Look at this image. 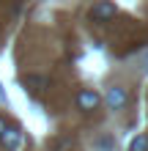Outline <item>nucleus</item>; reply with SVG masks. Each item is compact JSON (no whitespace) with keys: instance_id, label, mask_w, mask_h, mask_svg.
Returning a JSON list of instances; mask_svg holds the SVG:
<instances>
[{"instance_id":"f257e3e1","label":"nucleus","mask_w":148,"mask_h":151,"mask_svg":"<svg viewBox=\"0 0 148 151\" xmlns=\"http://www.w3.org/2000/svg\"><path fill=\"white\" fill-rule=\"evenodd\" d=\"M102 102L107 104L110 110H124L126 104H129V93H126V88L112 85V88H107V93L102 96Z\"/></svg>"},{"instance_id":"f03ea898","label":"nucleus","mask_w":148,"mask_h":151,"mask_svg":"<svg viewBox=\"0 0 148 151\" xmlns=\"http://www.w3.org/2000/svg\"><path fill=\"white\" fill-rule=\"evenodd\" d=\"M99 104H102V93H99V91H93V88H82V91L77 93V107H80L82 113L96 110Z\"/></svg>"},{"instance_id":"7ed1b4c3","label":"nucleus","mask_w":148,"mask_h":151,"mask_svg":"<svg viewBox=\"0 0 148 151\" xmlns=\"http://www.w3.org/2000/svg\"><path fill=\"white\" fill-rule=\"evenodd\" d=\"M112 17H115V6H112L110 0H99V3H93V8H91V19L93 22H110Z\"/></svg>"},{"instance_id":"20e7f679","label":"nucleus","mask_w":148,"mask_h":151,"mask_svg":"<svg viewBox=\"0 0 148 151\" xmlns=\"http://www.w3.org/2000/svg\"><path fill=\"white\" fill-rule=\"evenodd\" d=\"M19 140H22L19 127H11V124H6V129L0 132V146H3L6 151H14L16 146H19Z\"/></svg>"},{"instance_id":"39448f33","label":"nucleus","mask_w":148,"mask_h":151,"mask_svg":"<svg viewBox=\"0 0 148 151\" xmlns=\"http://www.w3.org/2000/svg\"><path fill=\"white\" fill-rule=\"evenodd\" d=\"M129 151H148V135H137L129 146Z\"/></svg>"},{"instance_id":"423d86ee","label":"nucleus","mask_w":148,"mask_h":151,"mask_svg":"<svg viewBox=\"0 0 148 151\" xmlns=\"http://www.w3.org/2000/svg\"><path fill=\"white\" fill-rule=\"evenodd\" d=\"M25 83H28L33 91H41V88H44V80H41V77H28Z\"/></svg>"},{"instance_id":"0eeeda50","label":"nucleus","mask_w":148,"mask_h":151,"mask_svg":"<svg viewBox=\"0 0 148 151\" xmlns=\"http://www.w3.org/2000/svg\"><path fill=\"white\" fill-rule=\"evenodd\" d=\"M6 129V118H0V132H3Z\"/></svg>"},{"instance_id":"6e6552de","label":"nucleus","mask_w":148,"mask_h":151,"mask_svg":"<svg viewBox=\"0 0 148 151\" xmlns=\"http://www.w3.org/2000/svg\"><path fill=\"white\" fill-rule=\"evenodd\" d=\"M145 69H148V58H145Z\"/></svg>"}]
</instances>
